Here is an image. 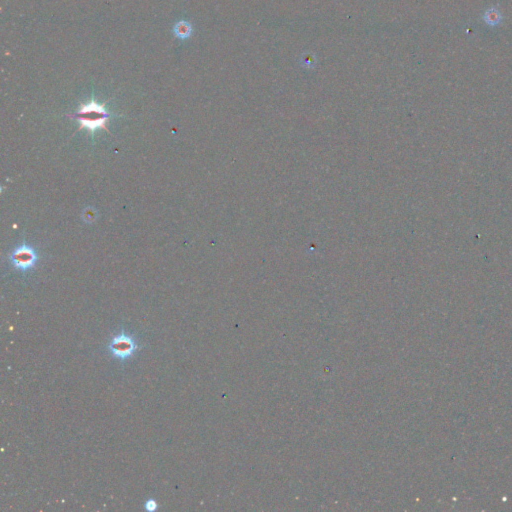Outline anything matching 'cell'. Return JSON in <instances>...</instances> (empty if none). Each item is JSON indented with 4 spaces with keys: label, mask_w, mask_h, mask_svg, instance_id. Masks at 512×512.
Segmentation results:
<instances>
[{
    "label": "cell",
    "mask_w": 512,
    "mask_h": 512,
    "mask_svg": "<svg viewBox=\"0 0 512 512\" xmlns=\"http://www.w3.org/2000/svg\"><path fill=\"white\" fill-rule=\"evenodd\" d=\"M483 19L486 24L489 26H496L498 25L502 20V15L500 11L496 8H489L485 11L483 15Z\"/></svg>",
    "instance_id": "4"
},
{
    "label": "cell",
    "mask_w": 512,
    "mask_h": 512,
    "mask_svg": "<svg viewBox=\"0 0 512 512\" xmlns=\"http://www.w3.org/2000/svg\"><path fill=\"white\" fill-rule=\"evenodd\" d=\"M191 31V25L186 21H180L174 27V33L180 39H186L187 37H189Z\"/></svg>",
    "instance_id": "5"
},
{
    "label": "cell",
    "mask_w": 512,
    "mask_h": 512,
    "mask_svg": "<svg viewBox=\"0 0 512 512\" xmlns=\"http://www.w3.org/2000/svg\"><path fill=\"white\" fill-rule=\"evenodd\" d=\"M157 506H158V505H157V502H156L154 499H152V498L148 499V500L145 502V504H144L145 509H146L147 511H150V512L155 511V510L157 509Z\"/></svg>",
    "instance_id": "6"
},
{
    "label": "cell",
    "mask_w": 512,
    "mask_h": 512,
    "mask_svg": "<svg viewBox=\"0 0 512 512\" xmlns=\"http://www.w3.org/2000/svg\"><path fill=\"white\" fill-rule=\"evenodd\" d=\"M113 115L108 113L103 104H99L94 99H92L89 103L80 105L78 111L69 117H72L79 122L78 130L86 128L87 130L90 131L92 139H94L96 130L104 129L107 132L109 131L106 127V122Z\"/></svg>",
    "instance_id": "1"
},
{
    "label": "cell",
    "mask_w": 512,
    "mask_h": 512,
    "mask_svg": "<svg viewBox=\"0 0 512 512\" xmlns=\"http://www.w3.org/2000/svg\"><path fill=\"white\" fill-rule=\"evenodd\" d=\"M10 261L15 268L25 272L35 266L37 262V253L31 246L23 243L12 252Z\"/></svg>",
    "instance_id": "3"
},
{
    "label": "cell",
    "mask_w": 512,
    "mask_h": 512,
    "mask_svg": "<svg viewBox=\"0 0 512 512\" xmlns=\"http://www.w3.org/2000/svg\"><path fill=\"white\" fill-rule=\"evenodd\" d=\"M136 348L137 345L134 338L126 334L124 331L114 336L108 344L109 352L121 361L131 357Z\"/></svg>",
    "instance_id": "2"
}]
</instances>
